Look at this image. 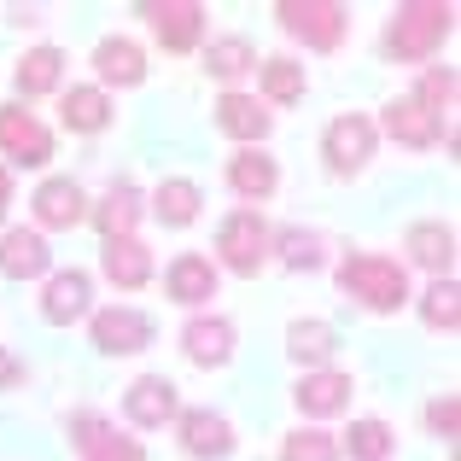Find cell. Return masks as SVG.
<instances>
[{
	"label": "cell",
	"instance_id": "6da1fadb",
	"mask_svg": "<svg viewBox=\"0 0 461 461\" xmlns=\"http://www.w3.org/2000/svg\"><path fill=\"white\" fill-rule=\"evenodd\" d=\"M333 281H339V293L345 298H357L362 310H374V315H397L409 304V269L397 258H385V251H345L339 258V269H333Z\"/></svg>",
	"mask_w": 461,
	"mask_h": 461
},
{
	"label": "cell",
	"instance_id": "7a4b0ae2",
	"mask_svg": "<svg viewBox=\"0 0 461 461\" xmlns=\"http://www.w3.org/2000/svg\"><path fill=\"white\" fill-rule=\"evenodd\" d=\"M456 30V6L450 0H403L385 23V59L392 65H427L444 47V35Z\"/></svg>",
	"mask_w": 461,
	"mask_h": 461
},
{
	"label": "cell",
	"instance_id": "3957f363",
	"mask_svg": "<svg viewBox=\"0 0 461 461\" xmlns=\"http://www.w3.org/2000/svg\"><path fill=\"white\" fill-rule=\"evenodd\" d=\"M269 240H275V228H269V216L263 211H251V204H240V211H228L222 222H216V269H228V275H263L269 269Z\"/></svg>",
	"mask_w": 461,
	"mask_h": 461
},
{
	"label": "cell",
	"instance_id": "277c9868",
	"mask_svg": "<svg viewBox=\"0 0 461 461\" xmlns=\"http://www.w3.org/2000/svg\"><path fill=\"white\" fill-rule=\"evenodd\" d=\"M275 23H281L293 41H304L310 53H333V47H345L350 6H339V0H281V6H275Z\"/></svg>",
	"mask_w": 461,
	"mask_h": 461
},
{
	"label": "cell",
	"instance_id": "5b68a950",
	"mask_svg": "<svg viewBox=\"0 0 461 461\" xmlns=\"http://www.w3.org/2000/svg\"><path fill=\"white\" fill-rule=\"evenodd\" d=\"M374 152H380V129H374V117H362V112H339L333 123L321 129V158H327V169H333L339 181L362 176V169L374 164Z\"/></svg>",
	"mask_w": 461,
	"mask_h": 461
},
{
	"label": "cell",
	"instance_id": "8992f818",
	"mask_svg": "<svg viewBox=\"0 0 461 461\" xmlns=\"http://www.w3.org/2000/svg\"><path fill=\"white\" fill-rule=\"evenodd\" d=\"M0 158H6V169H47L53 164V129L18 100L0 105Z\"/></svg>",
	"mask_w": 461,
	"mask_h": 461
},
{
	"label": "cell",
	"instance_id": "52a82bcc",
	"mask_svg": "<svg viewBox=\"0 0 461 461\" xmlns=\"http://www.w3.org/2000/svg\"><path fill=\"white\" fill-rule=\"evenodd\" d=\"M88 339H94L100 357H140L158 339V327H152V315L135 310V304H105V310L88 315Z\"/></svg>",
	"mask_w": 461,
	"mask_h": 461
},
{
	"label": "cell",
	"instance_id": "ba28073f",
	"mask_svg": "<svg viewBox=\"0 0 461 461\" xmlns=\"http://www.w3.org/2000/svg\"><path fill=\"white\" fill-rule=\"evenodd\" d=\"M234 345H240V327L228 321V315L216 310H193L187 321H181V357L193 362V368H228L234 362Z\"/></svg>",
	"mask_w": 461,
	"mask_h": 461
},
{
	"label": "cell",
	"instance_id": "9c48e42d",
	"mask_svg": "<svg viewBox=\"0 0 461 461\" xmlns=\"http://www.w3.org/2000/svg\"><path fill=\"white\" fill-rule=\"evenodd\" d=\"M176 444L193 461H228L240 450V432L222 409H181L176 415Z\"/></svg>",
	"mask_w": 461,
	"mask_h": 461
},
{
	"label": "cell",
	"instance_id": "30bf717a",
	"mask_svg": "<svg viewBox=\"0 0 461 461\" xmlns=\"http://www.w3.org/2000/svg\"><path fill=\"white\" fill-rule=\"evenodd\" d=\"M30 211H35V234H70V228L88 222V193L70 176H47L30 193Z\"/></svg>",
	"mask_w": 461,
	"mask_h": 461
},
{
	"label": "cell",
	"instance_id": "8fae6325",
	"mask_svg": "<svg viewBox=\"0 0 461 461\" xmlns=\"http://www.w3.org/2000/svg\"><path fill=\"white\" fill-rule=\"evenodd\" d=\"M70 444H77L82 461H147V444L117 432L100 409H77L70 415Z\"/></svg>",
	"mask_w": 461,
	"mask_h": 461
},
{
	"label": "cell",
	"instance_id": "7c38bea8",
	"mask_svg": "<svg viewBox=\"0 0 461 461\" xmlns=\"http://www.w3.org/2000/svg\"><path fill=\"white\" fill-rule=\"evenodd\" d=\"M94 315V275L88 269H53L41 281V321L47 327H70Z\"/></svg>",
	"mask_w": 461,
	"mask_h": 461
},
{
	"label": "cell",
	"instance_id": "4fadbf2b",
	"mask_svg": "<svg viewBox=\"0 0 461 461\" xmlns=\"http://www.w3.org/2000/svg\"><path fill=\"white\" fill-rule=\"evenodd\" d=\"M140 18L152 23L164 53H193L204 41V6L199 0H152V6H140Z\"/></svg>",
	"mask_w": 461,
	"mask_h": 461
},
{
	"label": "cell",
	"instance_id": "5bb4252c",
	"mask_svg": "<svg viewBox=\"0 0 461 461\" xmlns=\"http://www.w3.org/2000/svg\"><path fill=\"white\" fill-rule=\"evenodd\" d=\"M216 286H222V269H216L204 251H176L164 269V293L176 298L181 310H204L216 298Z\"/></svg>",
	"mask_w": 461,
	"mask_h": 461
},
{
	"label": "cell",
	"instance_id": "9a60e30c",
	"mask_svg": "<svg viewBox=\"0 0 461 461\" xmlns=\"http://www.w3.org/2000/svg\"><path fill=\"white\" fill-rule=\"evenodd\" d=\"M350 397H357V380H350L345 368H315V374H298V385H293L298 415H310V420H333V415H345Z\"/></svg>",
	"mask_w": 461,
	"mask_h": 461
},
{
	"label": "cell",
	"instance_id": "2e32d148",
	"mask_svg": "<svg viewBox=\"0 0 461 461\" xmlns=\"http://www.w3.org/2000/svg\"><path fill=\"white\" fill-rule=\"evenodd\" d=\"M216 112V129H222L228 140H240V147H263L275 129V112L258 100V94H240V88H222V100L211 105Z\"/></svg>",
	"mask_w": 461,
	"mask_h": 461
},
{
	"label": "cell",
	"instance_id": "e0dca14e",
	"mask_svg": "<svg viewBox=\"0 0 461 461\" xmlns=\"http://www.w3.org/2000/svg\"><path fill=\"white\" fill-rule=\"evenodd\" d=\"M94 88H140L147 82V47L140 41H129V35H100L94 41Z\"/></svg>",
	"mask_w": 461,
	"mask_h": 461
},
{
	"label": "cell",
	"instance_id": "ac0fdd59",
	"mask_svg": "<svg viewBox=\"0 0 461 461\" xmlns=\"http://www.w3.org/2000/svg\"><path fill=\"white\" fill-rule=\"evenodd\" d=\"M123 415H129V427H140V432L176 427V415H181V397H176V385H169L164 374H140V380L123 392Z\"/></svg>",
	"mask_w": 461,
	"mask_h": 461
},
{
	"label": "cell",
	"instance_id": "d6986e66",
	"mask_svg": "<svg viewBox=\"0 0 461 461\" xmlns=\"http://www.w3.org/2000/svg\"><path fill=\"white\" fill-rule=\"evenodd\" d=\"M0 275L6 281H47L53 275V246L35 228H0Z\"/></svg>",
	"mask_w": 461,
	"mask_h": 461
},
{
	"label": "cell",
	"instance_id": "ffe728a7",
	"mask_svg": "<svg viewBox=\"0 0 461 461\" xmlns=\"http://www.w3.org/2000/svg\"><path fill=\"white\" fill-rule=\"evenodd\" d=\"M403 251H409V263H420V269L432 275V281L456 275V228L438 222V216H427V222H409Z\"/></svg>",
	"mask_w": 461,
	"mask_h": 461
},
{
	"label": "cell",
	"instance_id": "44dd1931",
	"mask_svg": "<svg viewBox=\"0 0 461 461\" xmlns=\"http://www.w3.org/2000/svg\"><path fill=\"white\" fill-rule=\"evenodd\" d=\"M228 187H234L240 199L258 211L263 199H275V193H281V164H275L263 147H240L234 158H228Z\"/></svg>",
	"mask_w": 461,
	"mask_h": 461
},
{
	"label": "cell",
	"instance_id": "7402d4cb",
	"mask_svg": "<svg viewBox=\"0 0 461 461\" xmlns=\"http://www.w3.org/2000/svg\"><path fill=\"white\" fill-rule=\"evenodd\" d=\"M152 246L147 240H105L100 246V275L117 286V293H140V286H152Z\"/></svg>",
	"mask_w": 461,
	"mask_h": 461
},
{
	"label": "cell",
	"instance_id": "603a6c76",
	"mask_svg": "<svg viewBox=\"0 0 461 461\" xmlns=\"http://www.w3.org/2000/svg\"><path fill=\"white\" fill-rule=\"evenodd\" d=\"M117 117L112 94L94 88V82H82V88H59V123L70 129V135H105Z\"/></svg>",
	"mask_w": 461,
	"mask_h": 461
},
{
	"label": "cell",
	"instance_id": "cb8c5ba5",
	"mask_svg": "<svg viewBox=\"0 0 461 461\" xmlns=\"http://www.w3.org/2000/svg\"><path fill=\"white\" fill-rule=\"evenodd\" d=\"M374 129H385V135H392L397 147H409V152H432V147L444 140V123H438L432 112H420V105L409 100V94L385 105V117H380Z\"/></svg>",
	"mask_w": 461,
	"mask_h": 461
},
{
	"label": "cell",
	"instance_id": "d4e9b609",
	"mask_svg": "<svg viewBox=\"0 0 461 461\" xmlns=\"http://www.w3.org/2000/svg\"><path fill=\"white\" fill-rule=\"evenodd\" d=\"M140 187L135 181H112V187L100 193V204H88V222L100 228L105 240H135V222H140Z\"/></svg>",
	"mask_w": 461,
	"mask_h": 461
},
{
	"label": "cell",
	"instance_id": "484cf974",
	"mask_svg": "<svg viewBox=\"0 0 461 461\" xmlns=\"http://www.w3.org/2000/svg\"><path fill=\"white\" fill-rule=\"evenodd\" d=\"M269 258L281 263V269H293V275H315V269L327 263V234H321V228H304V222L275 228Z\"/></svg>",
	"mask_w": 461,
	"mask_h": 461
},
{
	"label": "cell",
	"instance_id": "4316f807",
	"mask_svg": "<svg viewBox=\"0 0 461 461\" xmlns=\"http://www.w3.org/2000/svg\"><path fill=\"white\" fill-rule=\"evenodd\" d=\"M286 357H293L304 374L327 368V362L339 357V327L321 321V315H304V321H293V327H286Z\"/></svg>",
	"mask_w": 461,
	"mask_h": 461
},
{
	"label": "cell",
	"instance_id": "83f0119b",
	"mask_svg": "<svg viewBox=\"0 0 461 461\" xmlns=\"http://www.w3.org/2000/svg\"><path fill=\"white\" fill-rule=\"evenodd\" d=\"M152 216L164 228H193L204 216V187H199V181H187V176H164L152 187Z\"/></svg>",
	"mask_w": 461,
	"mask_h": 461
},
{
	"label": "cell",
	"instance_id": "f1b7e54d",
	"mask_svg": "<svg viewBox=\"0 0 461 461\" xmlns=\"http://www.w3.org/2000/svg\"><path fill=\"white\" fill-rule=\"evenodd\" d=\"M12 82H18V105L41 100V94H59L65 88V53H59V47H30V53L12 65Z\"/></svg>",
	"mask_w": 461,
	"mask_h": 461
},
{
	"label": "cell",
	"instance_id": "f546056e",
	"mask_svg": "<svg viewBox=\"0 0 461 461\" xmlns=\"http://www.w3.org/2000/svg\"><path fill=\"white\" fill-rule=\"evenodd\" d=\"M258 100L263 105H298L310 94V70L298 65L293 53H275V59H258Z\"/></svg>",
	"mask_w": 461,
	"mask_h": 461
},
{
	"label": "cell",
	"instance_id": "4dcf8cb0",
	"mask_svg": "<svg viewBox=\"0 0 461 461\" xmlns=\"http://www.w3.org/2000/svg\"><path fill=\"white\" fill-rule=\"evenodd\" d=\"M204 70H211L216 82H228V88H234L240 77H251V70H258V47H251V35H216V41L204 47Z\"/></svg>",
	"mask_w": 461,
	"mask_h": 461
},
{
	"label": "cell",
	"instance_id": "1f68e13d",
	"mask_svg": "<svg viewBox=\"0 0 461 461\" xmlns=\"http://www.w3.org/2000/svg\"><path fill=\"white\" fill-rule=\"evenodd\" d=\"M339 450H345L350 461H392V450H397V432H392V420L362 415V420H350V432L339 438Z\"/></svg>",
	"mask_w": 461,
	"mask_h": 461
},
{
	"label": "cell",
	"instance_id": "d6a6232c",
	"mask_svg": "<svg viewBox=\"0 0 461 461\" xmlns=\"http://www.w3.org/2000/svg\"><path fill=\"white\" fill-rule=\"evenodd\" d=\"M420 321H427L432 333H456L461 327V286H456V275H444V281H432L427 293H420Z\"/></svg>",
	"mask_w": 461,
	"mask_h": 461
},
{
	"label": "cell",
	"instance_id": "836d02e7",
	"mask_svg": "<svg viewBox=\"0 0 461 461\" xmlns=\"http://www.w3.org/2000/svg\"><path fill=\"white\" fill-rule=\"evenodd\" d=\"M409 100L444 123V117L456 112V70H450V65H427V70H420V88L409 94Z\"/></svg>",
	"mask_w": 461,
	"mask_h": 461
},
{
	"label": "cell",
	"instance_id": "e575fe53",
	"mask_svg": "<svg viewBox=\"0 0 461 461\" xmlns=\"http://www.w3.org/2000/svg\"><path fill=\"white\" fill-rule=\"evenodd\" d=\"M281 461H339V438L321 427H298L281 438Z\"/></svg>",
	"mask_w": 461,
	"mask_h": 461
},
{
	"label": "cell",
	"instance_id": "d590c367",
	"mask_svg": "<svg viewBox=\"0 0 461 461\" xmlns=\"http://www.w3.org/2000/svg\"><path fill=\"white\" fill-rule=\"evenodd\" d=\"M427 432H432V438H444V444L461 438V403H456V392H444V397H432V403H427Z\"/></svg>",
	"mask_w": 461,
	"mask_h": 461
},
{
	"label": "cell",
	"instance_id": "8d00e7d4",
	"mask_svg": "<svg viewBox=\"0 0 461 461\" xmlns=\"http://www.w3.org/2000/svg\"><path fill=\"white\" fill-rule=\"evenodd\" d=\"M18 380H23V357H12V350L0 345V392H12Z\"/></svg>",
	"mask_w": 461,
	"mask_h": 461
},
{
	"label": "cell",
	"instance_id": "74e56055",
	"mask_svg": "<svg viewBox=\"0 0 461 461\" xmlns=\"http://www.w3.org/2000/svg\"><path fill=\"white\" fill-rule=\"evenodd\" d=\"M6 211H12V169L0 164V228H6Z\"/></svg>",
	"mask_w": 461,
	"mask_h": 461
}]
</instances>
